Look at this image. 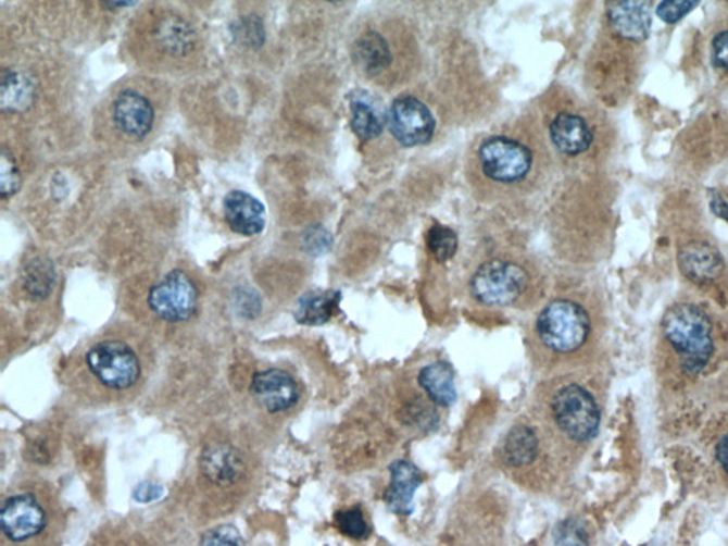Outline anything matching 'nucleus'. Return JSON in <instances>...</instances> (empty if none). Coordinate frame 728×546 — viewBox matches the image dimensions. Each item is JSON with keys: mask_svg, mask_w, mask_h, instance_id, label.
<instances>
[{"mask_svg": "<svg viewBox=\"0 0 728 546\" xmlns=\"http://www.w3.org/2000/svg\"><path fill=\"white\" fill-rule=\"evenodd\" d=\"M543 147L528 129H497L478 140L468 173L479 193L495 198L517 196L529 189L541 173Z\"/></svg>", "mask_w": 728, "mask_h": 546, "instance_id": "nucleus-1", "label": "nucleus"}, {"mask_svg": "<svg viewBox=\"0 0 728 546\" xmlns=\"http://www.w3.org/2000/svg\"><path fill=\"white\" fill-rule=\"evenodd\" d=\"M350 54L359 74L385 90L405 85L421 66L416 37L398 17L375 16L362 23Z\"/></svg>", "mask_w": 728, "mask_h": 546, "instance_id": "nucleus-2", "label": "nucleus"}, {"mask_svg": "<svg viewBox=\"0 0 728 546\" xmlns=\"http://www.w3.org/2000/svg\"><path fill=\"white\" fill-rule=\"evenodd\" d=\"M662 333L688 376H699L712 362L716 351L714 325L706 310L698 305H673L663 317Z\"/></svg>", "mask_w": 728, "mask_h": 546, "instance_id": "nucleus-3", "label": "nucleus"}, {"mask_svg": "<svg viewBox=\"0 0 728 546\" xmlns=\"http://www.w3.org/2000/svg\"><path fill=\"white\" fill-rule=\"evenodd\" d=\"M81 369L91 387L110 399L131 392L145 377L141 353L130 342L118 337H105L87 347Z\"/></svg>", "mask_w": 728, "mask_h": 546, "instance_id": "nucleus-4", "label": "nucleus"}, {"mask_svg": "<svg viewBox=\"0 0 728 546\" xmlns=\"http://www.w3.org/2000/svg\"><path fill=\"white\" fill-rule=\"evenodd\" d=\"M534 289V273L517 258L495 257L482 262L469 280V294L491 308L517 307Z\"/></svg>", "mask_w": 728, "mask_h": 546, "instance_id": "nucleus-5", "label": "nucleus"}, {"mask_svg": "<svg viewBox=\"0 0 728 546\" xmlns=\"http://www.w3.org/2000/svg\"><path fill=\"white\" fill-rule=\"evenodd\" d=\"M591 313L573 298L551 300L536 321V339L548 353H578L591 339Z\"/></svg>", "mask_w": 728, "mask_h": 546, "instance_id": "nucleus-6", "label": "nucleus"}, {"mask_svg": "<svg viewBox=\"0 0 728 546\" xmlns=\"http://www.w3.org/2000/svg\"><path fill=\"white\" fill-rule=\"evenodd\" d=\"M548 410L556 432L566 442L583 446L598 436L602 421L601 407L593 393L583 384H561L552 392Z\"/></svg>", "mask_w": 728, "mask_h": 546, "instance_id": "nucleus-7", "label": "nucleus"}, {"mask_svg": "<svg viewBox=\"0 0 728 546\" xmlns=\"http://www.w3.org/2000/svg\"><path fill=\"white\" fill-rule=\"evenodd\" d=\"M50 512L45 495L35 488L16 489L4 498L0 524L4 538L22 545L39 538L48 529Z\"/></svg>", "mask_w": 728, "mask_h": 546, "instance_id": "nucleus-8", "label": "nucleus"}, {"mask_svg": "<svg viewBox=\"0 0 728 546\" xmlns=\"http://www.w3.org/2000/svg\"><path fill=\"white\" fill-rule=\"evenodd\" d=\"M387 127L400 146H427L435 137L437 119L423 100L413 95L394 99L387 111Z\"/></svg>", "mask_w": 728, "mask_h": 546, "instance_id": "nucleus-9", "label": "nucleus"}, {"mask_svg": "<svg viewBox=\"0 0 728 546\" xmlns=\"http://www.w3.org/2000/svg\"><path fill=\"white\" fill-rule=\"evenodd\" d=\"M147 302L156 318L172 323L186 322L197 309V286L186 272L175 270L151 286Z\"/></svg>", "mask_w": 728, "mask_h": 546, "instance_id": "nucleus-10", "label": "nucleus"}, {"mask_svg": "<svg viewBox=\"0 0 728 546\" xmlns=\"http://www.w3.org/2000/svg\"><path fill=\"white\" fill-rule=\"evenodd\" d=\"M545 120L548 137L560 154L576 159L591 150L594 133L582 113L570 108L556 109Z\"/></svg>", "mask_w": 728, "mask_h": 546, "instance_id": "nucleus-11", "label": "nucleus"}, {"mask_svg": "<svg viewBox=\"0 0 728 546\" xmlns=\"http://www.w3.org/2000/svg\"><path fill=\"white\" fill-rule=\"evenodd\" d=\"M251 395L271 414L292 410L301 392L292 374L283 369H268L256 373L251 382Z\"/></svg>", "mask_w": 728, "mask_h": 546, "instance_id": "nucleus-12", "label": "nucleus"}, {"mask_svg": "<svg viewBox=\"0 0 728 546\" xmlns=\"http://www.w3.org/2000/svg\"><path fill=\"white\" fill-rule=\"evenodd\" d=\"M201 473L216 488L235 487L246 479V457L233 444H210L201 456Z\"/></svg>", "mask_w": 728, "mask_h": 546, "instance_id": "nucleus-13", "label": "nucleus"}, {"mask_svg": "<svg viewBox=\"0 0 728 546\" xmlns=\"http://www.w3.org/2000/svg\"><path fill=\"white\" fill-rule=\"evenodd\" d=\"M115 126L124 136L142 140L153 128L155 111L147 97L136 90H124L113 103Z\"/></svg>", "mask_w": 728, "mask_h": 546, "instance_id": "nucleus-14", "label": "nucleus"}, {"mask_svg": "<svg viewBox=\"0 0 728 546\" xmlns=\"http://www.w3.org/2000/svg\"><path fill=\"white\" fill-rule=\"evenodd\" d=\"M607 22L620 39L642 44L652 32L651 4L647 2H614L607 4Z\"/></svg>", "mask_w": 728, "mask_h": 546, "instance_id": "nucleus-15", "label": "nucleus"}, {"mask_svg": "<svg viewBox=\"0 0 728 546\" xmlns=\"http://www.w3.org/2000/svg\"><path fill=\"white\" fill-rule=\"evenodd\" d=\"M225 221L234 233L255 237L265 229L264 203L246 191H230L224 200Z\"/></svg>", "mask_w": 728, "mask_h": 546, "instance_id": "nucleus-16", "label": "nucleus"}, {"mask_svg": "<svg viewBox=\"0 0 728 546\" xmlns=\"http://www.w3.org/2000/svg\"><path fill=\"white\" fill-rule=\"evenodd\" d=\"M679 265L685 276L700 285L716 281L723 272L720 253L703 240H693L680 249Z\"/></svg>", "mask_w": 728, "mask_h": 546, "instance_id": "nucleus-17", "label": "nucleus"}, {"mask_svg": "<svg viewBox=\"0 0 728 546\" xmlns=\"http://www.w3.org/2000/svg\"><path fill=\"white\" fill-rule=\"evenodd\" d=\"M390 485L385 501L391 512H413V498L423 483L421 470L412 462L399 460L390 467Z\"/></svg>", "mask_w": 728, "mask_h": 546, "instance_id": "nucleus-18", "label": "nucleus"}, {"mask_svg": "<svg viewBox=\"0 0 728 546\" xmlns=\"http://www.w3.org/2000/svg\"><path fill=\"white\" fill-rule=\"evenodd\" d=\"M541 443L537 433L527 424H517L506 434L501 446V460L511 470H524L536 464Z\"/></svg>", "mask_w": 728, "mask_h": 546, "instance_id": "nucleus-19", "label": "nucleus"}, {"mask_svg": "<svg viewBox=\"0 0 728 546\" xmlns=\"http://www.w3.org/2000/svg\"><path fill=\"white\" fill-rule=\"evenodd\" d=\"M387 126V113L372 100V97L357 92L350 99V127L362 141L377 140Z\"/></svg>", "mask_w": 728, "mask_h": 546, "instance_id": "nucleus-20", "label": "nucleus"}, {"mask_svg": "<svg viewBox=\"0 0 728 546\" xmlns=\"http://www.w3.org/2000/svg\"><path fill=\"white\" fill-rule=\"evenodd\" d=\"M417 383L426 393L428 400L436 406L450 407L457 400L455 376L449 363L437 362L426 365L418 373Z\"/></svg>", "mask_w": 728, "mask_h": 546, "instance_id": "nucleus-21", "label": "nucleus"}, {"mask_svg": "<svg viewBox=\"0 0 728 546\" xmlns=\"http://www.w3.org/2000/svg\"><path fill=\"white\" fill-rule=\"evenodd\" d=\"M154 37L159 48L170 55L191 53L197 39L190 23L175 15L165 16L156 23Z\"/></svg>", "mask_w": 728, "mask_h": 546, "instance_id": "nucleus-22", "label": "nucleus"}, {"mask_svg": "<svg viewBox=\"0 0 728 546\" xmlns=\"http://www.w3.org/2000/svg\"><path fill=\"white\" fill-rule=\"evenodd\" d=\"M36 87L34 78L26 72L11 69L2 76L0 103L8 111H25L34 104Z\"/></svg>", "mask_w": 728, "mask_h": 546, "instance_id": "nucleus-23", "label": "nucleus"}, {"mask_svg": "<svg viewBox=\"0 0 728 546\" xmlns=\"http://www.w3.org/2000/svg\"><path fill=\"white\" fill-rule=\"evenodd\" d=\"M338 291H311L299 300L297 319L302 325L317 326L329 322L339 307Z\"/></svg>", "mask_w": 728, "mask_h": 546, "instance_id": "nucleus-24", "label": "nucleus"}, {"mask_svg": "<svg viewBox=\"0 0 728 546\" xmlns=\"http://www.w3.org/2000/svg\"><path fill=\"white\" fill-rule=\"evenodd\" d=\"M57 284V271L53 263L45 258L32 259L23 271V286L36 300L46 299Z\"/></svg>", "mask_w": 728, "mask_h": 546, "instance_id": "nucleus-25", "label": "nucleus"}, {"mask_svg": "<svg viewBox=\"0 0 728 546\" xmlns=\"http://www.w3.org/2000/svg\"><path fill=\"white\" fill-rule=\"evenodd\" d=\"M427 248L437 262L444 263L457 252V235L449 226H431L427 234Z\"/></svg>", "mask_w": 728, "mask_h": 546, "instance_id": "nucleus-26", "label": "nucleus"}, {"mask_svg": "<svg viewBox=\"0 0 728 546\" xmlns=\"http://www.w3.org/2000/svg\"><path fill=\"white\" fill-rule=\"evenodd\" d=\"M335 524L349 538L364 539L371 534L367 521L364 520L363 512L359 507L336 512Z\"/></svg>", "mask_w": 728, "mask_h": 546, "instance_id": "nucleus-27", "label": "nucleus"}, {"mask_svg": "<svg viewBox=\"0 0 728 546\" xmlns=\"http://www.w3.org/2000/svg\"><path fill=\"white\" fill-rule=\"evenodd\" d=\"M21 183V173L16 161L13 160L12 154L3 150L2 156H0V189H2L3 200L15 196L20 191Z\"/></svg>", "mask_w": 728, "mask_h": 546, "instance_id": "nucleus-28", "label": "nucleus"}, {"mask_svg": "<svg viewBox=\"0 0 728 546\" xmlns=\"http://www.w3.org/2000/svg\"><path fill=\"white\" fill-rule=\"evenodd\" d=\"M243 538L233 525H221L206 532L197 546H243Z\"/></svg>", "mask_w": 728, "mask_h": 546, "instance_id": "nucleus-29", "label": "nucleus"}, {"mask_svg": "<svg viewBox=\"0 0 728 546\" xmlns=\"http://www.w3.org/2000/svg\"><path fill=\"white\" fill-rule=\"evenodd\" d=\"M556 543L560 546H589L588 532L579 521H566L557 529Z\"/></svg>", "mask_w": 728, "mask_h": 546, "instance_id": "nucleus-30", "label": "nucleus"}, {"mask_svg": "<svg viewBox=\"0 0 728 546\" xmlns=\"http://www.w3.org/2000/svg\"><path fill=\"white\" fill-rule=\"evenodd\" d=\"M698 7L694 2H662L657 4L656 13L667 25H676L681 18L689 15Z\"/></svg>", "mask_w": 728, "mask_h": 546, "instance_id": "nucleus-31", "label": "nucleus"}, {"mask_svg": "<svg viewBox=\"0 0 728 546\" xmlns=\"http://www.w3.org/2000/svg\"><path fill=\"white\" fill-rule=\"evenodd\" d=\"M235 36L247 40L248 45L261 46L265 39L264 26L261 25V21L253 22V17H248L239 23V29L235 32Z\"/></svg>", "mask_w": 728, "mask_h": 546, "instance_id": "nucleus-32", "label": "nucleus"}, {"mask_svg": "<svg viewBox=\"0 0 728 546\" xmlns=\"http://www.w3.org/2000/svg\"><path fill=\"white\" fill-rule=\"evenodd\" d=\"M712 62L714 67L728 72V29L718 32L713 37Z\"/></svg>", "mask_w": 728, "mask_h": 546, "instance_id": "nucleus-33", "label": "nucleus"}, {"mask_svg": "<svg viewBox=\"0 0 728 546\" xmlns=\"http://www.w3.org/2000/svg\"><path fill=\"white\" fill-rule=\"evenodd\" d=\"M161 494H163V489L159 485L145 483L136 489L135 497L138 502H153L161 497Z\"/></svg>", "mask_w": 728, "mask_h": 546, "instance_id": "nucleus-34", "label": "nucleus"}, {"mask_svg": "<svg viewBox=\"0 0 728 546\" xmlns=\"http://www.w3.org/2000/svg\"><path fill=\"white\" fill-rule=\"evenodd\" d=\"M716 461L720 467L721 473L728 479V433L718 439L716 447Z\"/></svg>", "mask_w": 728, "mask_h": 546, "instance_id": "nucleus-35", "label": "nucleus"}, {"mask_svg": "<svg viewBox=\"0 0 728 546\" xmlns=\"http://www.w3.org/2000/svg\"><path fill=\"white\" fill-rule=\"evenodd\" d=\"M710 207H712L714 214L728 221V203L723 200L718 194H713L712 201H710Z\"/></svg>", "mask_w": 728, "mask_h": 546, "instance_id": "nucleus-36", "label": "nucleus"}, {"mask_svg": "<svg viewBox=\"0 0 728 546\" xmlns=\"http://www.w3.org/2000/svg\"><path fill=\"white\" fill-rule=\"evenodd\" d=\"M137 2H105L103 3L104 8L109 9H118V8H131L136 7Z\"/></svg>", "mask_w": 728, "mask_h": 546, "instance_id": "nucleus-37", "label": "nucleus"}, {"mask_svg": "<svg viewBox=\"0 0 728 546\" xmlns=\"http://www.w3.org/2000/svg\"><path fill=\"white\" fill-rule=\"evenodd\" d=\"M117 546H136V545H117Z\"/></svg>", "mask_w": 728, "mask_h": 546, "instance_id": "nucleus-38", "label": "nucleus"}]
</instances>
